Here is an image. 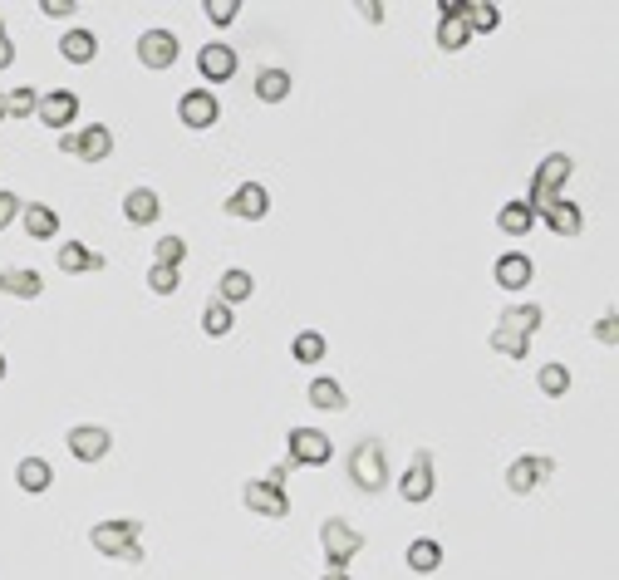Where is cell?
<instances>
[{
    "label": "cell",
    "mask_w": 619,
    "mask_h": 580,
    "mask_svg": "<svg viewBox=\"0 0 619 580\" xmlns=\"http://www.w3.org/2000/svg\"><path fill=\"white\" fill-rule=\"evenodd\" d=\"M118 561H123V566H143V546H138V541H133V546H123V551H118Z\"/></svg>",
    "instance_id": "obj_47"
},
{
    "label": "cell",
    "mask_w": 619,
    "mask_h": 580,
    "mask_svg": "<svg viewBox=\"0 0 619 580\" xmlns=\"http://www.w3.org/2000/svg\"><path fill=\"white\" fill-rule=\"evenodd\" d=\"M467 5H472V0H443V5H438V10H443L438 20H462V15H467Z\"/></svg>",
    "instance_id": "obj_43"
},
{
    "label": "cell",
    "mask_w": 619,
    "mask_h": 580,
    "mask_svg": "<svg viewBox=\"0 0 619 580\" xmlns=\"http://www.w3.org/2000/svg\"><path fill=\"white\" fill-rule=\"evenodd\" d=\"M40 114V89L35 84H20L5 94V118H35Z\"/></svg>",
    "instance_id": "obj_32"
},
{
    "label": "cell",
    "mask_w": 619,
    "mask_h": 580,
    "mask_svg": "<svg viewBox=\"0 0 619 580\" xmlns=\"http://www.w3.org/2000/svg\"><path fill=\"white\" fill-rule=\"evenodd\" d=\"M69 453H74V463H104L113 448L109 428H99V423H79V428H69Z\"/></svg>",
    "instance_id": "obj_11"
},
{
    "label": "cell",
    "mask_w": 619,
    "mask_h": 580,
    "mask_svg": "<svg viewBox=\"0 0 619 580\" xmlns=\"http://www.w3.org/2000/svg\"><path fill=\"white\" fill-rule=\"evenodd\" d=\"M492 276H497V286H502V290L531 286V256H521V251H507V256H497Z\"/></svg>",
    "instance_id": "obj_22"
},
{
    "label": "cell",
    "mask_w": 619,
    "mask_h": 580,
    "mask_svg": "<svg viewBox=\"0 0 619 580\" xmlns=\"http://www.w3.org/2000/svg\"><path fill=\"white\" fill-rule=\"evenodd\" d=\"M226 212L241 217V222H261V217L271 212V192H266L261 182H241V187L226 197Z\"/></svg>",
    "instance_id": "obj_13"
},
{
    "label": "cell",
    "mask_w": 619,
    "mask_h": 580,
    "mask_svg": "<svg viewBox=\"0 0 619 580\" xmlns=\"http://www.w3.org/2000/svg\"><path fill=\"white\" fill-rule=\"evenodd\" d=\"M177 286H182V281H177V271H168V266H153V271H148V290H153V295H172Z\"/></svg>",
    "instance_id": "obj_39"
},
{
    "label": "cell",
    "mask_w": 619,
    "mask_h": 580,
    "mask_svg": "<svg viewBox=\"0 0 619 580\" xmlns=\"http://www.w3.org/2000/svg\"><path fill=\"white\" fill-rule=\"evenodd\" d=\"M15 64V45H10V35H5V25H0V69H10Z\"/></svg>",
    "instance_id": "obj_46"
},
{
    "label": "cell",
    "mask_w": 619,
    "mask_h": 580,
    "mask_svg": "<svg viewBox=\"0 0 619 580\" xmlns=\"http://www.w3.org/2000/svg\"><path fill=\"white\" fill-rule=\"evenodd\" d=\"M349 482H354L359 492H369V497L389 487V453H384L379 438L354 443V453H349Z\"/></svg>",
    "instance_id": "obj_1"
},
{
    "label": "cell",
    "mask_w": 619,
    "mask_h": 580,
    "mask_svg": "<svg viewBox=\"0 0 619 580\" xmlns=\"http://www.w3.org/2000/svg\"><path fill=\"white\" fill-rule=\"evenodd\" d=\"M536 384H541V394H551V399H561L565 389H570V369L565 364H541V374H536Z\"/></svg>",
    "instance_id": "obj_35"
},
{
    "label": "cell",
    "mask_w": 619,
    "mask_h": 580,
    "mask_svg": "<svg viewBox=\"0 0 619 580\" xmlns=\"http://www.w3.org/2000/svg\"><path fill=\"white\" fill-rule=\"evenodd\" d=\"M40 10H45L50 20H64V15H74L79 5H74V0H40Z\"/></svg>",
    "instance_id": "obj_42"
},
{
    "label": "cell",
    "mask_w": 619,
    "mask_h": 580,
    "mask_svg": "<svg viewBox=\"0 0 619 580\" xmlns=\"http://www.w3.org/2000/svg\"><path fill=\"white\" fill-rule=\"evenodd\" d=\"M231 325H236V315H231V305H222V300H212V305L202 310V330H207L212 340H226Z\"/></svg>",
    "instance_id": "obj_33"
},
{
    "label": "cell",
    "mask_w": 619,
    "mask_h": 580,
    "mask_svg": "<svg viewBox=\"0 0 619 580\" xmlns=\"http://www.w3.org/2000/svg\"><path fill=\"white\" fill-rule=\"evenodd\" d=\"M59 148H64L69 158H79V163H104V158L113 153V128H109V123L69 128V133L59 138Z\"/></svg>",
    "instance_id": "obj_5"
},
{
    "label": "cell",
    "mask_w": 619,
    "mask_h": 580,
    "mask_svg": "<svg viewBox=\"0 0 619 580\" xmlns=\"http://www.w3.org/2000/svg\"><path fill=\"white\" fill-rule=\"evenodd\" d=\"M556 477V458H546V453H526V458H516L507 467V492L516 497H526V492H536L541 482H551Z\"/></svg>",
    "instance_id": "obj_9"
},
{
    "label": "cell",
    "mask_w": 619,
    "mask_h": 580,
    "mask_svg": "<svg viewBox=\"0 0 619 580\" xmlns=\"http://www.w3.org/2000/svg\"><path fill=\"white\" fill-rule=\"evenodd\" d=\"M138 536H143V522H133V517H113V522L89 526V546H94L99 556H113V561H118V551L133 546Z\"/></svg>",
    "instance_id": "obj_8"
},
{
    "label": "cell",
    "mask_w": 619,
    "mask_h": 580,
    "mask_svg": "<svg viewBox=\"0 0 619 580\" xmlns=\"http://www.w3.org/2000/svg\"><path fill=\"white\" fill-rule=\"evenodd\" d=\"M0 379H5V349H0Z\"/></svg>",
    "instance_id": "obj_49"
},
{
    "label": "cell",
    "mask_w": 619,
    "mask_h": 580,
    "mask_svg": "<svg viewBox=\"0 0 619 580\" xmlns=\"http://www.w3.org/2000/svg\"><path fill=\"white\" fill-rule=\"evenodd\" d=\"M15 482H20V492L45 497V492L55 487V467L45 463V458H20V467H15Z\"/></svg>",
    "instance_id": "obj_20"
},
{
    "label": "cell",
    "mask_w": 619,
    "mask_h": 580,
    "mask_svg": "<svg viewBox=\"0 0 619 580\" xmlns=\"http://www.w3.org/2000/svg\"><path fill=\"white\" fill-rule=\"evenodd\" d=\"M403 561H408V571H413V576H433V571L443 566V546H438L433 536H418V541L408 546V556H403Z\"/></svg>",
    "instance_id": "obj_23"
},
{
    "label": "cell",
    "mask_w": 619,
    "mask_h": 580,
    "mask_svg": "<svg viewBox=\"0 0 619 580\" xmlns=\"http://www.w3.org/2000/svg\"><path fill=\"white\" fill-rule=\"evenodd\" d=\"M217 300L222 305H236V300H251V290H256V281H251V271H241V266H231V271H222V281H217Z\"/></svg>",
    "instance_id": "obj_29"
},
{
    "label": "cell",
    "mask_w": 619,
    "mask_h": 580,
    "mask_svg": "<svg viewBox=\"0 0 619 580\" xmlns=\"http://www.w3.org/2000/svg\"><path fill=\"white\" fill-rule=\"evenodd\" d=\"M20 222H25L30 241H55L59 236V212L45 207V202H25V207H20Z\"/></svg>",
    "instance_id": "obj_19"
},
{
    "label": "cell",
    "mask_w": 619,
    "mask_h": 580,
    "mask_svg": "<svg viewBox=\"0 0 619 580\" xmlns=\"http://www.w3.org/2000/svg\"><path fill=\"white\" fill-rule=\"evenodd\" d=\"M595 340H600V345H615V340H619V315H615V310H610V315H600Z\"/></svg>",
    "instance_id": "obj_40"
},
{
    "label": "cell",
    "mask_w": 619,
    "mask_h": 580,
    "mask_svg": "<svg viewBox=\"0 0 619 580\" xmlns=\"http://www.w3.org/2000/svg\"><path fill=\"white\" fill-rule=\"evenodd\" d=\"M40 123L45 128H74L79 118V94L74 89H40Z\"/></svg>",
    "instance_id": "obj_12"
},
{
    "label": "cell",
    "mask_w": 619,
    "mask_h": 580,
    "mask_svg": "<svg viewBox=\"0 0 619 580\" xmlns=\"http://www.w3.org/2000/svg\"><path fill=\"white\" fill-rule=\"evenodd\" d=\"M359 15H364L369 25H384V5H379V0H359Z\"/></svg>",
    "instance_id": "obj_44"
},
{
    "label": "cell",
    "mask_w": 619,
    "mask_h": 580,
    "mask_svg": "<svg viewBox=\"0 0 619 580\" xmlns=\"http://www.w3.org/2000/svg\"><path fill=\"white\" fill-rule=\"evenodd\" d=\"M320 580H349V571H330V576H320Z\"/></svg>",
    "instance_id": "obj_48"
},
{
    "label": "cell",
    "mask_w": 619,
    "mask_h": 580,
    "mask_svg": "<svg viewBox=\"0 0 619 580\" xmlns=\"http://www.w3.org/2000/svg\"><path fill=\"white\" fill-rule=\"evenodd\" d=\"M59 55L69 59V64H94L99 59V35L94 30H69L59 40Z\"/></svg>",
    "instance_id": "obj_24"
},
{
    "label": "cell",
    "mask_w": 619,
    "mask_h": 580,
    "mask_svg": "<svg viewBox=\"0 0 619 580\" xmlns=\"http://www.w3.org/2000/svg\"><path fill=\"white\" fill-rule=\"evenodd\" d=\"M59 271L64 276H84V271H104V256L94 251V246H84V241H64L55 251Z\"/></svg>",
    "instance_id": "obj_17"
},
{
    "label": "cell",
    "mask_w": 619,
    "mask_h": 580,
    "mask_svg": "<svg viewBox=\"0 0 619 580\" xmlns=\"http://www.w3.org/2000/svg\"><path fill=\"white\" fill-rule=\"evenodd\" d=\"M202 10H207V20H212L217 30H226V25H236V10H241V0H207Z\"/></svg>",
    "instance_id": "obj_38"
},
{
    "label": "cell",
    "mask_w": 619,
    "mask_h": 580,
    "mask_svg": "<svg viewBox=\"0 0 619 580\" xmlns=\"http://www.w3.org/2000/svg\"><path fill=\"white\" fill-rule=\"evenodd\" d=\"M177 118H182V128L207 133V128L222 118V104H217V94H212V89H187V94L177 99Z\"/></svg>",
    "instance_id": "obj_10"
},
{
    "label": "cell",
    "mask_w": 619,
    "mask_h": 580,
    "mask_svg": "<svg viewBox=\"0 0 619 580\" xmlns=\"http://www.w3.org/2000/svg\"><path fill=\"white\" fill-rule=\"evenodd\" d=\"M492 349H497V354H507V359H526L531 340H526V335H516V330H502V325H497V330H492Z\"/></svg>",
    "instance_id": "obj_37"
},
{
    "label": "cell",
    "mask_w": 619,
    "mask_h": 580,
    "mask_svg": "<svg viewBox=\"0 0 619 580\" xmlns=\"http://www.w3.org/2000/svg\"><path fill=\"white\" fill-rule=\"evenodd\" d=\"M497 227H502L507 236H526L531 227H536V212H531V202H526V197H511L507 207L497 212Z\"/></svg>",
    "instance_id": "obj_25"
},
{
    "label": "cell",
    "mask_w": 619,
    "mask_h": 580,
    "mask_svg": "<svg viewBox=\"0 0 619 580\" xmlns=\"http://www.w3.org/2000/svg\"><path fill=\"white\" fill-rule=\"evenodd\" d=\"M433 492H438V463H433L428 448H418V453L408 458V467H403V477H398V497L413 502V507H423Z\"/></svg>",
    "instance_id": "obj_4"
},
{
    "label": "cell",
    "mask_w": 619,
    "mask_h": 580,
    "mask_svg": "<svg viewBox=\"0 0 619 580\" xmlns=\"http://www.w3.org/2000/svg\"><path fill=\"white\" fill-rule=\"evenodd\" d=\"M182 256H187V241H182V236H163V241L153 246V266H168V271H177V266H182Z\"/></svg>",
    "instance_id": "obj_36"
},
{
    "label": "cell",
    "mask_w": 619,
    "mask_h": 580,
    "mask_svg": "<svg viewBox=\"0 0 619 580\" xmlns=\"http://www.w3.org/2000/svg\"><path fill=\"white\" fill-rule=\"evenodd\" d=\"M197 74H202L207 84H226V79L236 74V50H231L226 40L202 45V50H197Z\"/></svg>",
    "instance_id": "obj_15"
},
{
    "label": "cell",
    "mask_w": 619,
    "mask_h": 580,
    "mask_svg": "<svg viewBox=\"0 0 619 580\" xmlns=\"http://www.w3.org/2000/svg\"><path fill=\"white\" fill-rule=\"evenodd\" d=\"M320 551H325L330 571H344L364 551V536H359V526H349L344 517H330V522H320Z\"/></svg>",
    "instance_id": "obj_2"
},
{
    "label": "cell",
    "mask_w": 619,
    "mask_h": 580,
    "mask_svg": "<svg viewBox=\"0 0 619 580\" xmlns=\"http://www.w3.org/2000/svg\"><path fill=\"white\" fill-rule=\"evenodd\" d=\"M20 207H25V202H20L15 192H0V232H5L15 217H20Z\"/></svg>",
    "instance_id": "obj_41"
},
{
    "label": "cell",
    "mask_w": 619,
    "mask_h": 580,
    "mask_svg": "<svg viewBox=\"0 0 619 580\" xmlns=\"http://www.w3.org/2000/svg\"><path fill=\"white\" fill-rule=\"evenodd\" d=\"M241 502H246V512H256V517H271V522H285V517H290V497H285L281 487H271L266 477H251V482H241Z\"/></svg>",
    "instance_id": "obj_7"
},
{
    "label": "cell",
    "mask_w": 619,
    "mask_h": 580,
    "mask_svg": "<svg viewBox=\"0 0 619 580\" xmlns=\"http://www.w3.org/2000/svg\"><path fill=\"white\" fill-rule=\"evenodd\" d=\"M123 217H128L133 227H153V222L163 217V197H158L153 187H133V192L123 197Z\"/></svg>",
    "instance_id": "obj_16"
},
{
    "label": "cell",
    "mask_w": 619,
    "mask_h": 580,
    "mask_svg": "<svg viewBox=\"0 0 619 580\" xmlns=\"http://www.w3.org/2000/svg\"><path fill=\"white\" fill-rule=\"evenodd\" d=\"M565 182H570V158H565V153H551V158L536 168V177H531V197H526L536 217H541L546 207H556V202H561Z\"/></svg>",
    "instance_id": "obj_3"
},
{
    "label": "cell",
    "mask_w": 619,
    "mask_h": 580,
    "mask_svg": "<svg viewBox=\"0 0 619 580\" xmlns=\"http://www.w3.org/2000/svg\"><path fill=\"white\" fill-rule=\"evenodd\" d=\"M536 222H546V232H556V236H580L585 232V212L575 207V202H556V207H546Z\"/></svg>",
    "instance_id": "obj_21"
},
{
    "label": "cell",
    "mask_w": 619,
    "mask_h": 580,
    "mask_svg": "<svg viewBox=\"0 0 619 580\" xmlns=\"http://www.w3.org/2000/svg\"><path fill=\"white\" fill-rule=\"evenodd\" d=\"M290 467H295V463H290V458H281V463H276V467H271V472H266V482H271V487H281V492H285V477H290Z\"/></svg>",
    "instance_id": "obj_45"
},
{
    "label": "cell",
    "mask_w": 619,
    "mask_h": 580,
    "mask_svg": "<svg viewBox=\"0 0 619 580\" xmlns=\"http://www.w3.org/2000/svg\"><path fill=\"white\" fill-rule=\"evenodd\" d=\"M138 59H143V69H172L177 64V35L172 30H143L138 35Z\"/></svg>",
    "instance_id": "obj_14"
},
{
    "label": "cell",
    "mask_w": 619,
    "mask_h": 580,
    "mask_svg": "<svg viewBox=\"0 0 619 580\" xmlns=\"http://www.w3.org/2000/svg\"><path fill=\"white\" fill-rule=\"evenodd\" d=\"M0 295H15V300H40V295H45V281H40V271L5 266V271H0Z\"/></svg>",
    "instance_id": "obj_18"
},
{
    "label": "cell",
    "mask_w": 619,
    "mask_h": 580,
    "mask_svg": "<svg viewBox=\"0 0 619 580\" xmlns=\"http://www.w3.org/2000/svg\"><path fill=\"white\" fill-rule=\"evenodd\" d=\"M541 320H546L541 305H511V310H502V330H516V335H526V340L541 330Z\"/></svg>",
    "instance_id": "obj_27"
},
{
    "label": "cell",
    "mask_w": 619,
    "mask_h": 580,
    "mask_svg": "<svg viewBox=\"0 0 619 580\" xmlns=\"http://www.w3.org/2000/svg\"><path fill=\"white\" fill-rule=\"evenodd\" d=\"M285 458L295 467H325L335 458V443H330V433H320V428H290Z\"/></svg>",
    "instance_id": "obj_6"
},
{
    "label": "cell",
    "mask_w": 619,
    "mask_h": 580,
    "mask_svg": "<svg viewBox=\"0 0 619 580\" xmlns=\"http://www.w3.org/2000/svg\"><path fill=\"white\" fill-rule=\"evenodd\" d=\"M467 45H472V30H467L462 20H438V50L457 55V50H467Z\"/></svg>",
    "instance_id": "obj_34"
},
{
    "label": "cell",
    "mask_w": 619,
    "mask_h": 580,
    "mask_svg": "<svg viewBox=\"0 0 619 580\" xmlns=\"http://www.w3.org/2000/svg\"><path fill=\"white\" fill-rule=\"evenodd\" d=\"M0 118H5V94H0Z\"/></svg>",
    "instance_id": "obj_50"
},
{
    "label": "cell",
    "mask_w": 619,
    "mask_h": 580,
    "mask_svg": "<svg viewBox=\"0 0 619 580\" xmlns=\"http://www.w3.org/2000/svg\"><path fill=\"white\" fill-rule=\"evenodd\" d=\"M462 25H467L472 35H492V30L502 25V10H497L492 0H477V5H467V15H462Z\"/></svg>",
    "instance_id": "obj_31"
},
{
    "label": "cell",
    "mask_w": 619,
    "mask_h": 580,
    "mask_svg": "<svg viewBox=\"0 0 619 580\" xmlns=\"http://www.w3.org/2000/svg\"><path fill=\"white\" fill-rule=\"evenodd\" d=\"M310 404L325 408V413H339V408H344V389H339V379L315 374V379H310Z\"/></svg>",
    "instance_id": "obj_30"
},
{
    "label": "cell",
    "mask_w": 619,
    "mask_h": 580,
    "mask_svg": "<svg viewBox=\"0 0 619 580\" xmlns=\"http://www.w3.org/2000/svg\"><path fill=\"white\" fill-rule=\"evenodd\" d=\"M256 99H261V104H285V99H290V74L276 69V64L261 69V74H256Z\"/></svg>",
    "instance_id": "obj_26"
},
{
    "label": "cell",
    "mask_w": 619,
    "mask_h": 580,
    "mask_svg": "<svg viewBox=\"0 0 619 580\" xmlns=\"http://www.w3.org/2000/svg\"><path fill=\"white\" fill-rule=\"evenodd\" d=\"M290 354H295V364H320V359L330 354V340H325L320 330H300V335L290 340Z\"/></svg>",
    "instance_id": "obj_28"
}]
</instances>
